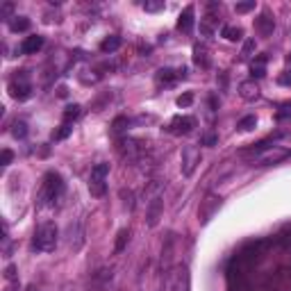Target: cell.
<instances>
[{
	"label": "cell",
	"instance_id": "6da1fadb",
	"mask_svg": "<svg viewBox=\"0 0 291 291\" xmlns=\"http://www.w3.org/2000/svg\"><path fill=\"white\" fill-rule=\"evenodd\" d=\"M62 193H64V180H62V175L53 171L46 173L43 182H41V193H39L41 205H55L62 198Z\"/></svg>",
	"mask_w": 291,
	"mask_h": 291
},
{
	"label": "cell",
	"instance_id": "7a4b0ae2",
	"mask_svg": "<svg viewBox=\"0 0 291 291\" xmlns=\"http://www.w3.org/2000/svg\"><path fill=\"white\" fill-rule=\"evenodd\" d=\"M34 248L41 252H50L55 250V246H57V228L55 223L46 221V223H41L37 230H34Z\"/></svg>",
	"mask_w": 291,
	"mask_h": 291
},
{
	"label": "cell",
	"instance_id": "3957f363",
	"mask_svg": "<svg viewBox=\"0 0 291 291\" xmlns=\"http://www.w3.org/2000/svg\"><path fill=\"white\" fill-rule=\"evenodd\" d=\"M189 285H191V278L185 264H178L166 271V291H189Z\"/></svg>",
	"mask_w": 291,
	"mask_h": 291
},
{
	"label": "cell",
	"instance_id": "277c9868",
	"mask_svg": "<svg viewBox=\"0 0 291 291\" xmlns=\"http://www.w3.org/2000/svg\"><path fill=\"white\" fill-rule=\"evenodd\" d=\"M9 93L16 100H27L32 96V84H30V78H27L25 71H16L12 75V80H9Z\"/></svg>",
	"mask_w": 291,
	"mask_h": 291
},
{
	"label": "cell",
	"instance_id": "5b68a950",
	"mask_svg": "<svg viewBox=\"0 0 291 291\" xmlns=\"http://www.w3.org/2000/svg\"><path fill=\"white\" fill-rule=\"evenodd\" d=\"M107 173H109V164H96L91 168V178H89V191H91V196H96V198H100V196H105L107 191Z\"/></svg>",
	"mask_w": 291,
	"mask_h": 291
},
{
	"label": "cell",
	"instance_id": "8992f818",
	"mask_svg": "<svg viewBox=\"0 0 291 291\" xmlns=\"http://www.w3.org/2000/svg\"><path fill=\"white\" fill-rule=\"evenodd\" d=\"M198 164H200V148L198 146H185L182 148V175L189 178Z\"/></svg>",
	"mask_w": 291,
	"mask_h": 291
},
{
	"label": "cell",
	"instance_id": "52a82bcc",
	"mask_svg": "<svg viewBox=\"0 0 291 291\" xmlns=\"http://www.w3.org/2000/svg\"><path fill=\"white\" fill-rule=\"evenodd\" d=\"M162 214H164V198L155 196V198L148 200V207H146V223H148V228H155L159 223Z\"/></svg>",
	"mask_w": 291,
	"mask_h": 291
},
{
	"label": "cell",
	"instance_id": "ba28073f",
	"mask_svg": "<svg viewBox=\"0 0 291 291\" xmlns=\"http://www.w3.org/2000/svg\"><path fill=\"white\" fill-rule=\"evenodd\" d=\"M287 157H291V150L273 146V148L264 150V152H262V155L257 157V166H271V164H278V162H282V159H287Z\"/></svg>",
	"mask_w": 291,
	"mask_h": 291
},
{
	"label": "cell",
	"instance_id": "9c48e42d",
	"mask_svg": "<svg viewBox=\"0 0 291 291\" xmlns=\"http://www.w3.org/2000/svg\"><path fill=\"white\" fill-rule=\"evenodd\" d=\"M119 152L125 162H137L141 157V146H139V141H134V139H121Z\"/></svg>",
	"mask_w": 291,
	"mask_h": 291
},
{
	"label": "cell",
	"instance_id": "30bf717a",
	"mask_svg": "<svg viewBox=\"0 0 291 291\" xmlns=\"http://www.w3.org/2000/svg\"><path fill=\"white\" fill-rule=\"evenodd\" d=\"M196 125V121L191 116H175V119L168 123V132L173 134H189Z\"/></svg>",
	"mask_w": 291,
	"mask_h": 291
},
{
	"label": "cell",
	"instance_id": "8fae6325",
	"mask_svg": "<svg viewBox=\"0 0 291 291\" xmlns=\"http://www.w3.org/2000/svg\"><path fill=\"white\" fill-rule=\"evenodd\" d=\"M255 27H257L259 37H271L273 30H275V19L271 16V12H262L255 21Z\"/></svg>",
	"mask_w": 291,
	"mask_h": 291
},
{
	"label": "cell",
	"instance_id": "7c38bea8",
	"mask_svg": "<svg viewBox=\"0 0 291 291\" xmlns=\"http://www.w3.org/2000/svg\"><path fill=\"white\" fill-rule=\"evenodd\" d=\"M180 78H187V68H178V71H173V68H162V71L157 73V84L168 86Z\"/></svg>",
	"mask_w": 291,
	"mask_h": 291
},
{
	"label": "cell",
	"instance_id": "4fadbf2b",
	"mask_svg": "<svg viewBox=\"0 0 291 291\" xmlns=\"http://www.w3.org/2000/svg\"><path fill=\"white\" fill-rule=\"evenodd\" d=\"M84 232H82V225L80 223H71L68 225V246H71L73 250H80L82 244H84V237H82Z\"/></svg>",
	"mask_w": 291,
	"mask_h": 291
},
{
	"label": "cell",
	"instance_id": "5bb4252c",
	"mask_svg": "<svg viewBox=\"0 0 291 291\" xmlns=\"http://www.w3.org/2000/svg\"><path fill=\"white\" fill-rule=\"evenodd\" d=\"M239 96L244 100H257L259 98V86L255 80H246L239 84Z\"/></svg>",
	"mask_w": 291,
	"mask_h": 291
},
{
	"label": "cell",
	"instance_id": "9a60e30c",
	"mask_svg": "<svg viewBox=\"0 0 291 291\" xmlns=\"http://www.w3.org/2000/svg\"><path fill=\"white\" fill-rule=\"evenodd\" d=\"M43 48V37L41 34H32V37H27L23 43H21V53L23 55H34L37 50Z\"/></svg>",
	"mask_w": 291,
	"mask_h": 291
},
{
	"label": "cell",
	"instance_id": "2e32d148",
	"mask_svg": "<svg viewBox=\"0 0 291 291\" xmlns=\"http://www.w3.org/2000/svg\"><path fill=\"white\" fill-rule=\"evenodd\" d=\"M178 30L180 32H191L193 30V7H185V12L180 14L178 19Z\"/></svg>",
	"mask_w": 291,
	"mask_h": 291
},
{
	"label": "cell",
	"instance_id": "e0dca14e",
	"mask_svg": "<svg viewBox=\"0 0 291 291\" xmlns=\"http://www.w3.org/2000/svg\"><path fill=\"white\" fill-rule=\"evenodd\" d=\"M221 207V198H216V196H207L205 198V207H203V212H200V216H203V223H207L209 218H212V214H214V209H218Z\"/></svg>",
	"mask_w": 291,
	"mask_h": 291
},
{
	"label": "cell",
	"instance_id": "ac0fdd59",
	"mask_svg": "<svg viewBox=\"0 0 291 291\" xmlns=\"http://www.w3.org/2000/svg\"><path fill=\"white\" fill-rule=\"evenodd\" d=\"M193 62H196V66H200V68L209 66V53H207L205 46H200V43L193 46Z\"/></svg>",
	"mask_w": 291,
	"mask_h": 291
},
{
	"label": "cell",
	"instance_id": "d6986e66",
	"mask_svg": "<svg viewBox=\"0 0 291 291\" xmlns=\"http://www.w3.org/2000/svg\"><path fill=\"white\" fill-rule=\"evenodd\" d=\"M121 43H123V39L121 37H116V34H112V37H107V39H103V43H100V50L103 53H116L121 48Z\"/></svg>",
	"mask_w": 291,
	"mask_h": 291
},
{
	"label": "cell",
	"instance_id": "ffe728a7",
	"mask_svg": "<svg viewBox=\"0 0 291 291\" xmlns=\"http://www.w3.org/2000/svg\"><path fill=\"white\" fill-rule=\"evenodd\" d=\"M250 71H252V80H255V78H264V75H266V55L255 57Z\"/></svg>",
	"mask_w": 291,
	"mask_h": 291
},
{
	"label": "cell",
	"instance_id": "44dd1931",
	"mask_svg": "<svg viewBox=\"0 0 291 291\" xmlns=\"http://www.w3.org/2000/svg\"><path fill=\"white\" fill-rule=\"evenodd\" d=\"M9 30H12V32H25V30H30V19H25V16H14V19H9Z\"/></svg>",
	"mask_w": 291,
	"mask_h": 291
},
{
	"label": "cell",
	"instance_id": "7402d4cb",
	"mask_svg": "<svg viewBox=\"0 0 291 291\" xmlns=\"http://www.w3.org/2000/svg\"><path fill=\"white\" fill-rule=\"evenodd\" d=\"M223 37L228 41H239L241 37H244V30H241V27H237V25H225L223 27Z\"/></svg>",
	"mask_w": 291,
	"mask_h": 291
},
{
	"label": "cell",
	"instance_id": "603a6c76",
	"mask_svg": "<svg viewBox=\"0 0 291 291\" xmlns=\"http://www.w3.org/2000/svg\"><path fill=\"white\" fill-rule=\"evenodd\" d=\"M257 125V116H255V114H250V116H244V119L239 121V130H241V132H250L252 127Z\"/></svg>",
	"mask_w": 291,
	"mask_h": 291
},
{
	"label": "cell",
	"instance_id": "cb8c5ba5",
	"mask_svg": "<svg viewBox=\"0 0 291 291\" xmlns=\"http://www.w3.org/2000/svg\"><path fill=\"white\" fill-rule=\"evenodd\" d=\"M121 200H123V205L127 207V209H130V212H132L134 209V193L130 191V189H121Z\"/></svg>",
	"mask_w": 291,
	"mask_h": 291
},
{
	"label": "cell",
	"instance_id": "d4e9b609",
	"mask_svg": "<svg viewBox=\"0 0 291 291\" xmlns=\"http://www.w3.org/2000/svg\"><path fill=\"white\" fill-rule=\"evenodd\" d=\"M80 114H82V107H80V105H68L66 112H64V121H66V123H71V121L78 119Z\"/></svg>",
	"mask_w": 291,
	"mask_h": 291
},
{
	"label": "cell",
	"instance_id": "484cf974",
	"mask_svg": "<svg viewBox=\"0 0 291 291\" xmlns=\"http://www.w3.org/2000/svg\"><path fill=\"white\" fill-rule=\"evenodd\" d=\"M71 130H73V125H71V123H66V121H64V123H62V125H60V130H57V132L53 134V139H55V141L66 139L68 134H71Z\"/></svg>",
	"mask_w": 291,
	"mask_h": 291
},
{
	"label": "cell",
	"instance_id": "4316f807",
	"mask_svg": "<svg viewBox=\"0 0 291 291\" xmlns=\"http://www.w3.org/2000/svg\"><path fill=\"white\" fill-rule=\"evenodd\" d=\"M127 241H130V230H121L119 232V239H116V246H114V250L121 252L123 248H125Z\"/></svg>",
	"mask_w": 291,
	"mask_h": 291
},
{
	"label": "cell",
	"instance_id": "83f0119b",
	"mask_svg": "<svg viewBox=\"0 0 291 291\" xmlns=\"http://www.w3.org/2000/svg\"><path fill=\"white\" fill-rule=\"evenodd\" d=\"M109 280H112V269H100V271L96 273V282H98L100 287H105Z\"/></svg>",
	"mask_w": 291,
	"mask_h": 291
},
{
	"label": "cell",
	"instance_id": "f1b7e54d",
	"mask_svg": "<svg viewBox=\"0 0 291 291\" xmlns=\"http://www.w3.org/2000/svg\"><path fill=\"white\" fill-rule=\"evenodd\" d=\"M12 134H14V137H16V139H23V137H25V134H27V125H25V123H23V121H16V123H14V130H12Z\"/></svg>",
	"mask_w": 291,
	"mask_h": 291
},
{
	"label": "cell",
	"instance_id": "f546056e",
	"mask_svg": "<svg viewBox=\"0 0 291 291\" xmlns=\"http://www.w3.org/2000/svg\"><path fill=\"white\" fill-rule=\"evenodd\" d=\"M144 9L146 12H162V9H164V2H162V0H146Z\"/></svg>",
	"mask_w": 291,
	"mask_h": 291
},
{
	"label": "cell",
	"instance_id": "4dcf8cb0",
	"mask_svg": "<svg viewBox=\"0 0 291 291\" xmlns=\"http://www.w3.org/2000/svg\"><path fill=\"white\" fill-rule=\"evenodd\" d=\"M127 125H130V121H127L125 116H119V119H114V123H112V130H114V132H116V134H119V132H123V130H125Z\"/></svg>",
	"mask_w": 291,
	"mask_h": 291
},
{
	"label": "cell",
	"instance_id": "1f68e13d",
	"mask_svg": "<svg viewBox=\"0 0 291 291\" xmlns=\"http://www.w3.org/2000/svg\"><path fill=\"white\" fill-rule=\"evenodd\" d=\"M252 53H255V39H248L244 43V48H241V60H248Z\"/></svg>",
	"mask_w": 291,
	"mask_h": 291
},
{
	"label": "cell",
	"instance_id": "d6a6232c",
	"mask_svg": "<svg viewBox=\"0 0 291 291\" xmlns=\"http://www.w3.org/2000/svg\"><path fill=\"white\" fill-rule=\"evenodd\" d=\"M193 103V93L191 91H187L182 93V96H178V107H189Z\"/></svg>",
	"mask_w": 291,
	"mask_h": 291
},
{
	"label": "cell",
	"instance_id": "836d02e7",
	"mask_svg": "<svg viewBox=\"0 0 291 291\" xmlns=\"http://www.w3.org/2000/svg\"><path fill=\"white\" fill-rule=\"evenodd\" d=\"M250 9H255V2H239L237 5V14H246Z\"/></svg>",
	"mask_w": 291,
	"mask_h": 291
},
{
	"label": "cell",
	"instance_id": "e575fe53",
	"mask_svg": "<svg viewBox=\"0 0 291 291\" xmlns=\"http://www.w3.org/2000/svg\"><path fill=\"white\" fill-rule=\"evenodd\" d=\"M14 12V5L12 2H2V7H0V14H2V19H9V14Z\"/></svg>",
	"mask_w": 291,
	"mask_h": 291
},
{
	"label": "cell",
	"instance_id": "d590c367",
	"mask_svg": "<svg viewBox=\"0 0 291 291\" xmlns=\"http://www.w3.org/2000/svg\"><path fill=\"white\" fill-rule=\"evenodd\" d=\"M200 32L205 34V37H212V32H214L212 23H207V21H203V23H200Z\"/></svg>",
	"mask_w": 291,
	"mask_h": 291
},
{
	"label": "cell",
	"instance_id": "8d00e7d4",
	"mask_svg": "<svg viewBox=\"0 0 291 291\" xmlns=\"http://www.w3.org/2000/svg\"><path fill=\"white\" fill-rule=\"evenodd\" d=\"M12 159H14V152H12V150H2V159H0V164L7 166L9 162H12Z\"/></svg>",
	"mask_w": 291,
	"mask_h": 291
},
{
	"label": "cell",
	"instance_id": "74e56055",
	"mask_svg": "<svg viewBox=\"0 0 291 291\" xmlns=\"http://www.w3.org/2000/svg\"><path fill=\"white\" fill-rule=\"evenodd\" d=\"M5 278L7 280H16V266H14V264H9L5 269Z\"/></svg>",
	"mask_w": 291,
	"mask_h": 291
},
{
	"label": "cell",
	"instance_id": "f35d334b",
	"mask_svg": "<svg viewBox=\"0 0 291 291\" xmlns=\"http://www.w3.org/2000/svg\"><path fill=\"white\" fill-rule=\"evenodd\" d=\"M203 144H205V146H214V144H216V134H212V132L205 134V137H203Z\"/></svg>",
	"mask_w": 291,
	"mask_h": 291
},
{
	"label": "cell",
	"instance_id": "ab89813d",
	"mask_svg": "<svg viewBox=\"0 0 291 291\" xmlns=\"http://www.w3.org/2000/svg\"><path fill=\"white\" fill-rule=\"evenodd\" d=\"M280 84H291V71H287V75H280Z\"/></svg>",
	"mask_w": 291,
	"mask_h": 291
},
{
	"label": "cell",
	"instance_id": "60d3db41",
	"mask_svg": "<svg viewBox=\"0 0 291 291\" xmlns=\"http://www.w3.org/2000/svg\"><path fill=\"white\" fill-rule=\"evenodd\" d=\"M287 62H289V64H291V53H289V55H287Z\"/></svg>",
	"mask_w": 291,
	"mask_h": 291
}]
</instances>
